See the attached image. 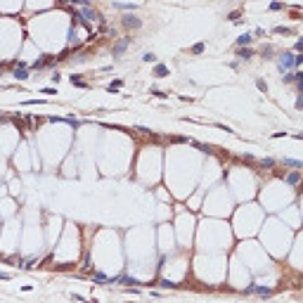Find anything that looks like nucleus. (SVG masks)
I'll list each match as a JSON object with an SVG mask.
<instances>
[{"instance_id": "obj_1", "label": "nucleus", "mask_w": 303, "mask_h": 303, "mask_svg": "<svg viewBox=\"0 0 303 303\" xmlns=\"http://www.w3.org/2000/svg\"><path fill=\"white\" fill-rule=\"evenodd\" d=\"M298 64H301V57H298V54L284 52V54H279V57H277V69H279L282 73H291Z\"/></svg>"}, {"instance_id": "obj_2", "label": "nucleus", "mask_w": 303, "mask_h": 303, "mask_svg": "<svg viewBox=\"0 0 303 303\" xmlns=\"http://www.w3.org/2000/svg\"><path fill=\"white\" fill-rule=\"evenodd\" d=\"M244 294H256V296H263V298H267V296H272V289H267V286H258V284H251L244 289Z\"/></svg>"}, {"instance_id": "obj_3", "label": "nucleus", "mask_w": 303, "mask_h": 303, "mask_svg": "<svg viewBox=\"0 0 303 303\" xmlns=\"http://www.w3.org/2000/svg\"><path fill=\"white\" fill-rule=\"evenodd\" d=\"M140 24H142V21H140L137 17H133V14H125L123 17V26H128V28H137Z\"/></svg>"}, {"instance_id": "obj_4", "label": "nucleus", "mask_w": 303, "mask_h": 303, "mask_svg": "<svg viewBox=\"0 0 303 303\" xmlns=\"http://www.w3.org/2000/svg\"><path fill=\"white\" fill-rule=\"evenodd\" d=\"M128 45H130V38H128V36H125V38H121V40H118V43L114 45V54H116V57H118V54L123 52V50H125V47H128Z\"/></svg>"}, {"instance_id": "obj_5", "label": "nucleus", "mask_w": 303, "mask_h": 303, "mask_svg": "<svg viewBox=\"0 0 303 303\" xmlns=\"http://www.w3.org/2000/svg\"><path fill=\"white\" fill-rule=\"evenodd\" d=\"M83 17L92 19V21H99V19H102V17H99V14H97V12H95V9L90 7V5H88V7H83Z\"/></svg>"}, {"instance_id": "obj_6", "label": "nucleus", "mask_w": 303, "mask_h": 303, "mask_svg": "<svg viewBox=\"0 0 303 303\" xmlns=\"http://www.w3.org/2000/svg\"><path fill=\"white\" fill-rule=\"evenodd\" d=\"M298 180H301V175H298V170H294V173H289V175H286V182H289V185H296Z\"/></svg>"}, {"instance_id": "obj_7", "label": "nucleus", "mask_w": 303, "mask_h": 303, "mask_svg": "<svg viewBox=\"0 0 303 303\" xmlns=\"http://www.w3.org/2000/svg\"><path fill=\"white\" fill-rule=\"evenodd\" d=\"M253 38H251V33H244V36H239L237 38V45H249Z\"/></svg>"}, {"instance_id": "obj_8", "label": "nucleus", "mask_w": 303, "mask_h": 303, "mask_svg": "<svg viewBox=\"0 0 303 303\" xmlns=\"http://www.w3.org/2000/svg\"><path fill=\"white\" fill-rule=\"evenodd\" d=\"M154 73H156V76H166V73H168V69H166V66H163V64H156V66H154Z\"/></svg>"}, {"instance_id": "obj_9", "label": "nucleus", "mask_w": 303, "mask_h": 303, "mask_svg": "<svg viewBox=\"0 0 303 303\" xmlns=\"http://www.w3.org/2000/svg\"><path fill=\"white\" fill-rule=\"evenodd\" d=\"M14 78H19V80H24V78H28V73L24 71V69H17V71H14Z\"/></svg>"}, {"instance_id": "obj_10", "label": "nucleus", "mask_w": 303, "mask_h": 303, "mask_svg": "<svg viewBox=\"0 0 303 303\" xmlns=\"http://www.w3.org/2000/svg\"><path fill=\"white\" fill-rule=\"evenodd\" d=\"M286 166H291V168H301V161H294V159H284Z\"/></svg>"}, {"instance_id": "obj_11", "label": "nucleus", "mask_w": 303, "mask_h": 303, "mask_svg": "<svg viewBox=\"0 0 303 303\" xmlns=\"http://www.w3.org/2000/svg\"><path fill=\"white\" fill-rule=\"evenodd\" d=\"M192 52H194V54H201V52H204V43H196L194 47H192Z\"/></svg>"}, {"instance_id": "obj_12", "label": "nucleus", "mask_w": 303, "mask_h": 303, "mask_svg": "<svg viewBox=\"0 0 303 303\" xmlns=\"http://www.w3.org/2000/svg\"><path fill=\"white\" fill-rule=\"evenodd\" d=\"M239 57L241 59H249V57H253V52L251 50H239Z\"/></svg>"}, {"instance_id": "obj_13", "label": "nucleus", "mask_w": 303, "mask_h": 303, "mask_svg": "<svg viewBox=\"0 0 303 303\" xmlns=\"http://www.w3.org/2000/svg\"><path fill=\"white\" fill-rule=\"evenodd\" d=\"M159 286H163V289H173L175 284H170L168 279H159Z\"/></svg>"}, {"instance_id": "obj_14", "label": "nucleus", "mask_w": 303, "mask_h": 303, "mask_svg": "<svg viewBox=\"0 0 303 303\" xmlns=\"http://www.w3.org/2000/svg\"><path fill=\"white\" fill-rule=\"evenodd\" d=\"M154 59H156V57H154L152 52H144L142 54V62H154Z\"/></svg>"}, {"instance_id": "obj_15", "label": "nucleus", "mask_w": 303, "mask_h": 303, "mask_svg": "<svg viewBox=\"0 0 303 303\" xmlns=\"http://www.w3.org/2000/svg\"><path fill=\"white\" fill-rule=\"evenodd\" d=\"M272 163H275L272 159H263L260 161V166H265V168H272Z\"/></svg>"}, {"instance_id": "obj_16", "label": "nucleus", "mask_w": 303, "mask_h": 303, "mask_svg": "<svg viewBox=\"0 0 303 303\" xmlns=\"http://www.w3.org/2000/svg\"><path fill=\"white\" fill-rule=\"evenodd\" d=\"M275 33H291V28H284V26H275Z\"/></svg>"}, {"instance_id": "obj_17", "label": "nucleus", "mask_w": 303, "mask_h": 303, "mask_svg": "<svg viewBox=\"0 0 303 303\" xmlns=\"http://www.w3.org/2000/svg\"><path fill=\"white\" fill-rule=\"evenodd\" d=\"M114 7H118V9H135V5H121V2H116Z\"/></svg>"}, {"instance_id": "obj_18", "label": "nucleus", "mask_w": 303, "mask_h": 303, "mask_svg": "<svg viewBox=\"0 0 303 303\" xmlns=\"http://www.w3.org/2000/svg\"><path fill=\"white\" fill-rule=\"evenodd\" d=\"M118 88H121V80H114V83L109 85V90H111V92H114V90H118Z\"/></svg>"}, {"instance_id": "obj_19", "label": "nucleus", "mask_w": 303, "mask_h": 303, "mask_svg": "<svg viewBox=\"0 0 303 303\" xmlns=\"http://www.w3.org/2000/svg\"><path fill=\"white\" fill-rule=\"evenodd\" d=\"M256 85H258V90H267V85H265V80H256Z\"/></svg>"}, {"instance_id": "obj_20", "label": "nucleus", "mask_w": 303, "mask_h": 303, "mask_svg": "<svg viewBox=\"0 0 303 303\" xmlns=\"http://www.w3.org/2000/svg\"><path fill=\"white\" fill-rule=\"evenodd\" d=\"M152 95H154V97H161V99L166 97V95H163V92H161V90H152Z\"/></svg>"}]
</instances>
